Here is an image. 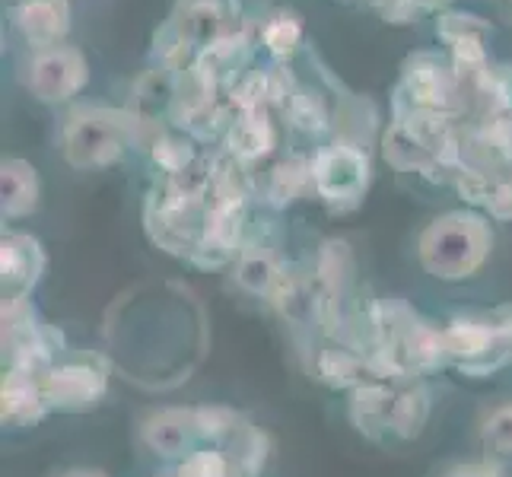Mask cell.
I'll return each mask as SVG.
<instances>
[{
    "instance_id": "6da1fadb",
    "label": "cell",
    "mask_w": 512,
    "mask_h": 477,
    "mask_svg": "<svg viewBox=\"0 0 512 477\" xmlns=\"http://www.w3.org/2000/svg\"><path fill=\"white\" fill-rule=\"evenodd\" d=\"M163 125L137 118L131 109H102V105H77L61 121V153L70 169L99 172L121 163L131 147H150Z\"/></svg>"
},
{
    "instance_id": "7a4b0ae2",
    "label": "cell",
    "mask_w": 512,
    "mask_h": 477,
    "mask_svg": "<svg viewBox=\"0 0 512 477\" xmlns=\"http://www.w3.org/2000/svg\"><path fill=\"white\" fill-rule=\"evenodd\" d=\"M347 414L369 443H408L430 417V392L423 379H379L350 392Z\"/></svg>"
},
{
    "instance_id": "3957f363",
    "label": "cell",
    "mask_w": 512,
    "mask_h": 477,
    "mask_svg": "<svg viewBox=\"0 0 512 477\" xmlns=\"http://www.w3.org/2000/svg\"><path fill=\"white\" fill-rule=\"evenodd\" d=\"M493 252V229L474 210H449L417 236V261L439 284H462L478 274Z\"/></svg>"
},
{
    "instance_id": "277c9868",
    "label": "cell",
    "mask_w": 512,
    "mask_h": 477,
    "mask_svg": "<svg viewBox=\"0 0 512 477\" xmlns=\"http://www.w3.org/2000/svg\"><path fill=\"white\" fill-rule=\"evenodd\" d=\"M242 26L239 0H175L166 23L153 32V61L172 70L188 67Z\"/></svg>"
},
{
    "instance_id": "5b68a950",
    "label": "cell",
    "mask_w": 512,
    "mask_h": 477,
    "mask_svg": "<svg viewBox=\"0 0 512 477\" xmlns=\"http://www.w3.org/2000/svg\"><path fill=\"white\" fill-rule=\"evenodd\" d=\"M446 369L484 379L512 366V303L462 312L443 325Z\"/></svg>"
},
{
    "instance_id": "8992f818",
    "label": "cell",
    "mask_w": 512,
    "mask_h": 477,
    "mask_svg": "<svg viewBox=\"0 0 512 477\" xmlns=\"http://www.w3.org/2000/svg\"><path fill=\"white\" fill-rule=\"evenodd\" d=\"M392 112H433L465 121L468 102L452 58L439 51H417L404 61L401 80L392 93Z\"/></svg>"
},
{
    "instance_id": "52a82bcc",
    "label": "cell",
    "mask_w": 512,
    "mask_h": 477,
    "mask_svg": "<svg viewBox=\"0 0 512 477\" xmlns=\"http://www.w3.org/2000/svg\"><path fill=\"white\" fill-rule=\"evenodd\" d=\"M373 182V163L357 140L338 137L312 153V194L331 214L357 210Z\"/></svg>"
},
{
    "instance_id": "ba28073f",
    "label": "cell",
    "mask_w": 512,
    "mask_h": 477,
    "mask_svg": "<svg viewBox=\"0 0 512 477\" xmlns=\"http://www.w3.org/2000/svg\"><path fill=\"white\" fill-rule=\"evenodd\" d=\"M207 201L210 198L185 194L160 179L147 194V204H144L147 236L160 245L163 252H169L175 258H185L191 264L194 252H198V245L204 239Z\"/></svg>"
},
{
    "instance_id": "9c48e42d",
    "label": "cell",
    "mask_w": 512,
    "mask_h": 477,
    "mask_svg": "<svg viewBox=\"0 0 512 477\" xmlns=\"http://www.w3.org/2000/svg\"><path fill=\"white\" fill-rule=\"evenodd\" d=\"M42 376L51 414L96 411L109 395V360L96 350H64Z\"/></svg>"
},
{
    "instance_id": "30bf717a",
    "label": "cell",
    "mask_w": 512,
    "mask_h": 477,
    "mask_svg": "<svg viewBox=\"0 0 512 477\" xmlns=\"http://www.w3.org/2000/svg\"><path fill=\"white\" fill-rule=\"evenodd\" d=\"M0 344H4V369H29L45 373L61 353L67 350L58 328H51L32 299L0 306Z\"/></svg>"
},
{
    "instance_id": "8fae6325",
    "label": "cell",
    "mask_w": 512,
    "mask_h": 477,
    "mask_svg": "<svg viewBox=\"0 0 512 477\" xmlns=\"http://www.w3.org/2000/svg\"><path fill=\"white\" fill-rule=\"evenodd\" d=\"M137 439L147 452L156 458H166V462L179 465L182 458L191 452H198L207 446L204 436V423H201V408H163L153 411L140 420Z\"/></svg>"
},
{
    "instance_id": "7c38bea8",
    "label": "cell",
    "mask_w": 512,
    "mask_h": 477,
    "mask_svg": "<svg viewBox=\"0 0 512 477\" xmlns=\"http://www.w3.org/2000/svg\"><path fill=\"white\" fill-rule=\"evenodd\" d=\"M86 80H90V64H86L83 51L74 45H58L35 51L26 83L42 105H64L83 90Z\"/></svg>"
},
{
    "instance_id": "4fadbf2b",
    "label": "cell",
    "mask_w": 512,
    "mask_h": 477,
    "mask_svg": "<svg viewBox=\"0 0 512 477\" xmlns=\"http://www.w3.org/2000/svg\"><path fill=\"white\" fill-rule=\"evenodd\" d=\"M45 264V249L35 236L16 233V229L0 236V299L4 303L32 299L45 274Z\"/></svg>"
},
{
    "instance_id": "5bb4252c",
    "label": "cell",
    "mask_w": 512,
    "mask_h": 477,
    "mask_svg": "<svg viewBox=\"0 0 512 477\" xmlns=\"http://www.w3.org/2000/svg\"><path fill=\"white\" fill-rule=\"evenodd\" d=\"M458 169H474L487 175L512 172V115L487 118V121H465Z\"/></svg>"
},
{
    "instance_id": "9a60e30c",
    "label": "cell",
    "mask_w": 512,
    "mask_h": 477,
    "mask_svg": "<svg viewBox=\"0 0 512 477\" xmlns=\"http://www.w3.org/2000/svg\"><path fill=\"white\" fill-rule=\"evenodd\" d=\"M51 414L42 376L29 369H4L0 379V420L7 430H26Z\"/></svg>"
},
{
    "instance_id": "2e32d148",
    "label": "cell",
    "mask_w": 512,
    "mask_h": 477,
    "mask_svg": "<svg viewBox=\"0 0 512 477\" xmlns=\"http://www.w3.org/2000/svg\"><path fill=\"white\" fill-rule=\"evenodd\" d=\"M13 23L35 51L58 48L70 32V0H20Z\"/></svg>"
},
{
    "instance_id": "e0dca14e",
    "label": "cell",
    "mask_w": 512,
    "mask_h": 477,
    "mask_svg": "<svg viewBox=\"0 0 512 477\" xmlns=\"http://www.w3.org/2000/svg\"><path fill=\"white\" fill-rule=\"evenodd\" d=\"M290 264L280 258L268 242H258V239H245L239 258L233 261V277H236V287L242 293H249L255 299H268L274 296V290L280 287Z\"/></svg>"
},
{
    "instance_id": "ac0fdd59",
    "label": "cell",
    "mask_w": 512,
    "mask_h": 477,
    "mask_svg": "<svg viewBox=\"0 0 512 477\" xmlns=\"http://www.w3.org/2000/svg\"><path fill=\"white\" fill-rule=\"evenodd\" d=\"M226 153L239 159L242 166H255L264 163L274 147H277V128L271 121V109H258V112H236V118L229 121V131L223 137Z\"/></svg>"
},
{
    "instance_id": "d6986e66",
    "label": "cell",
    "mask_w": 512,
    "mask_h": 477,
    "mask_svg": "<svg viewBox=\"0 0 512 477\" xmlns=\"http://www.w3.org/2000/svg\"><path fill=\"white\" fill-rule=\"evenodd\" d=\"M252 188L274 210H284L293 201L312 191V156H280L264 169V179L252 182Z\"/></svg>"
},
{
    "instance_id": "ffe728a7",
    "label": "cell",
    "mask_w": 512,
    "mask_h": 477,
    "mask_svg": "<svg viewBox=\"0 0 512 477\" xmlns=\"http://www.w3.org/2000/svg\"><path fill=\"white\" fill-rule=\"evenodd\" d=\"M42 182L32 163L10 156L0 163V214L4 220H23L39 210Z\"/></svg>"
},
{
    "instance_id": "44dd1931",
    "label": "cell",
    "mask_w": 512,
    "mask_h": 477,
    "mask_svg": "<svg viewBox=\"0 0 512 477\" xmlns=\"http://www.w3.org/2000/svg\"><path fill=\"white\" fill-rule=\"evenodd\" d=\"M252 51H255L252 29L242 26L236 35H229V39H223L220 45L204 51V55L198 58V64L217 77V83L223 86V96H226L245 74H249L245 67L252 64Z\"/></svg>"
},
{
    "instance_id": "7402d4cb",
    "label": "cell",
    "mask_w": 512,
    "mask_h": 477,
    "mask_svg": "<svg viewBox=\"0 0 512 477\" xmlns=\"http://www.w3.org/2000/svg\"><path fill=\"white\" fill-rule=\"evenodd\" d=\"M147 153L163 175H179V172L191 169L198 159H204V153L198 150V140L185 131H175V128L156 131Z\"/></svg>"
},
{
    "instance_id": "603a6c76",
    "label": "cell",
    "mask_w": 512,
    "mask_h": 477,
    "mask_svg": "<svg viewBox=\"0 0 512 477\" xmlns=\"http://www.w3.org/2000/svg\"><path fill=\"white\" fill-rule=\"evenodd\" d=\"M290 128L303 131V134H322L331 128V112H328V102L322 93L309 90V86L296 83V90L290 93V99L284 102V109Z\"/></svg>"
},
{
    "instance_id": "cb8c5ba5",
    "label": "cell",
    "mask_w": 512,
    "mask_h": 477,
    "mask_svg": "<svg viewBox=\"0 0 512 477\" xmlns=\"http://www.w3.org/2000/svg\"><path fill=\"white\" fill-rule=\"evenodd\" d=\"M303 20L293 10H274L268 20L261 23V45L268 48L274 61H290L299 45H303Z\"/></svg>"
},
{
    "instance_id": "d4e9b609",
    "label": "cell",
    "mask_w": 512,
    "mask_h": 477,
    "mask_svg": "<svg viewBox=\"0 0 512 477\" xmlns=\"http://www.w3.org/2000/svg\"><path fill=\"white\" fill-rule=\"evenodd\" d=\"M436 35L443 39L449 48L458 42H490V23L481 20L478 13H465V10H443L436 16Z\"/></svg>"
},
{
    "instance_id": "484cf974",
    "label": "cell",
    "mask_w": 512,
    "mask_h": 477,
    "mask_svg": "<svg viewBox=\"0 0 512 477\" xmlns=\"http://www.w3.org/2000/svg\"><path fill=\"white\" fill-rule=\"evenodd\" d=\"M481 446L490 458H512V401L497 404L484 414Z\"/></svg>"
},
{
    "instance_id": "4316f807",
    "label": "cell",
    "mask_w": 512,
    "mask_h": 477,
    "mask_svg": "<svg viewBox=\"0 0 512 477\" xmlns=\"http://www.w3.org/2000/svg\"><path fill=\"white\" fill-rule=\"evenodd\" d=\"M452 0H373V10L382 16L385 23L392 26H408V23H417L423 16L430 13H443L449 10Z\"/></svg>"
},
{
    "instance_id": "83f0119b",
    "label": "cell",
    "mask_w": 512,
    "mask_h": 477,
    "mask_svg": "<svg viewBox=\"0 0 512 477\" xmlns=\"http://www.w3.org/2000/svg\"><path fill=\"white\" fill-rule=\"evenodd\" d=\"M484 214L497 223H512V172L500 175L497 185L490 191V201L484 207Z\"/></svg>"
},
{
    "instance_id": "f1b7e54d",
    "label": "cell",
    "mask_w": 512,
    "mask_h": 477,
    "mask_svg": "<svg viewBox=\"0 0 512 477\" xmlns=\"http://www.w3.org/2000/svg\"><path fill=\"white\" fill-rule=\"evenodd\" d=\"M436 477H503L497 465L490 462H468V465H452Z\"/></svg>"
},
{
    "instance_id": "f546056e",
    "label": "cell",
    "mask_w": 512,
    "mask_h": 477,
    "mask_svg": "<svg viewBox=\"0 0 512 477\" xmlns=\"http://www.w3.org/2000/svg\"><path fill=\"white\" fill-rule=\"evenodd\" d=\"M58 477H109L102 468H67Z\"/></svg>"
},
{
    "instance_id": "4dcf8cb0",
    "label": "cell",
    "mask_w": 512,
    "mask_h": 477,
    "mask_svg": "<svg viewBox=\"0 0 512 477\" xmlns=\"http://www.w3.org/2000/svg\"><path fill=\"white\" fill-rule=\"evenodd\" d=\"M156 477H179V474H175V471L169 468V471H163V474H156Z\"/></svg>"
}]
</instances>
